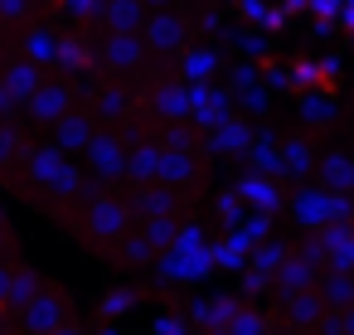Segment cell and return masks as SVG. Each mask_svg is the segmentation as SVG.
<instances>
[{
	"label": "cell",
	"instance_id": "cell-1",
	"mask_svg": "<svg viewBox=\"0 0 354 335\" xmlns=\"http://www.w3.org/2000/svg\"><path fill=\"white\" fill-rule=\"evenodd\" d=\"M228 117H238L228 88H218V83H189V122H194L199 132H214V127H223Z\"/></svg>",
	"mask_w": 354,
	"mask_h": 335
},
{
	"label": "cell",
	"instance_id": "cell-2",
	"mask_svg": "<svg viewBox=\"0 0 354 335\" xmlns=\"http://www.w3.org/2000/svg\"><path fill=\"white\" fill-rule=\"evenodd\" d=\"M141 44H146V49H160V54H180V49L189 44V30H185V20H180L175 10H156V15H146V25H141Z\"/></svg>",
	"mask_w": 354,
	"mask_h": 335
},
{
	"label": "cell",
	"instance_id": "cell-3",
	"mask_svg": "<svg viewBox=\"0 0 354 335\" xmlns=\"http://www.w3.org/2000/svg\"><path fill=\"white\" fill-rule=\"evenodd\" d=\"M83 151H88V161H93V170H97L102 180H117V175L127 170V141L112 136V132H93Z\"/></svg>",
	"mask_w": 354,
	"mask_h": 335
},
{
	"label": "cell",
	"instance_id": "cell-4",
	"mask_svg": "<svg viewBox=\"0 0 354 335\" xmlns=\"http://www.w3.org/2000/svg\"><path fill=\"white\" fill-rule=\"evenodd\" d=\"M25 112H30V122L54 127L59 117H68V112H73V88H68V83H44V88L25 102Z\"/></svg>",
	"mask_w": 354,
	"mask_h": 335
},
{
	"label": "cell",
	"instance_id": "cell-5",
	"mask_svg": "<svg viewBox=\"0 0 354 335\" xmlns=\"http://www.w3.org/2000/svg\"><path fill=\"white\" fill-rule=\"evenodd\" d=\"M175 59H180V83H209L223 69V54L214 44H185Z\"/></svg>",
	"mask_w": 354,
	"mask_h": 335
},
{
	"label": "cell",
	"instance_id": "cell-6",
	"mask_svg": "<svg viewBox=\"0 0 354 335\" xmlns=\"http://www.w3.org/2000/svg\"><path fill=\"white\" fill-rule=\"evenodd\" d=\"M248 146H252V122L248 117H228L223 127L204 132V151H214V156H243Z\"/></svg>",
	"mask_w": 354,
	"mask_h": 335
},
{
	"label": "cell",
	"instance_id": "cell-7",
	"mask_svg": "<svg viewBox=\"0 0 354 335\" xmlns=\"http://www.w3.org/2000/svg\"><path fill=\"white\" fill-rule=\"evenodd\" d=\"M0 88H6L15 102H30V98L44 88V69H35V64H25V59L15 54L6 69H0Z\"/></svg>",
	"mask_w": 354,
	"mask_h": 335
},
{
	"label": "cell",
	"instance_id": "cell-8",
	"mask_svg": "<svg viewBox=\"0 0 354 335\" xmlns=\"http://www.w3.org/2000/svg\"><path fill=\"white\" fill-rule=\"evenodd\" d=\"M54 54H59V35L49 25H30L20 35V59L35 64V69H54Z\"/></svg>",
	"mask_w": 354,
	"mask_h": 335
},
{
	"label": "cell",
	"instance_id": "cell-9",
	"mask_svg": "<svg viewBox=\"0 0 354 335\" xmlns=\"http://www.w3.org/2000/svg\"><path fill=\"white\" fill-rule=\"evenodd\" d=\"M97 20L107 25V35H141V25H146V6H141V0H107Z\"/></svg>",
	"mask_w": 354,
	"mask_h": 335
},
{
	"label": "cell",
	"instance_id": "cell-10",
	"mask_svg": "<svg viewBox=\"0 0 354 335\" xmlns=\"http://www.w3.org/2000/svg\"><path fill=\"white\" fill-rule=\"evenodd\" d=\"M141 59H146V44H141V35H107V44H102V64H107V69H117V73H131Z\"/></svg>",
	"mask_w": 354,
	"mask_h": 335
},
{
	"label": "cell",
	"instance_id": "cell-11",
	"mask_svg": "<svg viewBox=\"0 0 354 335\" xmlns=\"http://www.w3.org/2000/svg\"><path fill=\"white\" fill-rule=\"evenodd\" d=\"M151 107H156V117L160 122H189V83H160L156 88V98H151Z\"/></svg>",
	"mask_w": 354,
	"mask_h": 335
},
{
	"label": "cell",
	"instance_id": "cell-12",
	"mask_svg": "<svg viewBox=\"0 0 354 335\" xmlns=\"http://www.w3.org/2000/svg\"><path fill=\"white\" fill-rule=\"evenodd\" d=\"M88 136H93V117H88V112H68V117L54 122V141H49V146H59V151L68 156V151H83Z\"/></svg>",
	"mask_w": 354,
	"mask_h": 335
},
{
	"label": "cell",
	"instance_id": "cell-13",
	"mask_svg": "<svg viewBox=\"0 0 354 335\" xmlns=\"http://www.w3.org/2000/svg\"><path fill=\"white\" fill-rule=\"evenodd\" d=\"M64 165H68V156H64L59 146H35V151H25V170H30V180H35V185H44V190L59 180V170H64Z\"/></svg>",
	"mask_w": 354,
	"mask_h": 335
},
{
	"label": "cell",
	"instance_id": "cell-14",
	"mask_svg": "<svg viewBox=\"0 0 354 335\" xmlns=\"http://www.w3.org/2000/svg\"><path fill=\"white\" fill-rule=\"evenodd\" d=\"M93 64V44L78 39V35H59V54H54V69L59 73H83Z\"/></svg>",
	"mask_w": 354,
	"mask_h": 335
},
{
	"label": "cell",
	"instance_id": "cell-15",
	"mask_svg": "<svg viewBox=\"0 0 354 335\" xmlns=\"http://www.w3.org/2000/svg\"><path fill=\"white\" fill-rule=\"evenodd\" d=\"M320 180H325V190H330V194H344V190H354V161H349L344 151H330V156H320Z\"/></svg>",
	"mask_w": 354,
	"mask_h": 335
},
{
	"label": "cell",
	"instance_id": "cell-16",
	"mask_svg": "<svg viewBox=\"0 0 354 335\" xmlns=\"http://www.w3.org/2000/svg\"><path fill=\"white\" fill-rule=\"evenodd\" d=\"M189 175H194V156L189 151H160V161H156V180L160 185H180Z\"/></svg>",
	"mask_w": 354,
	"mask_h": 335
},
{
	"label": "cell",
	"instance_id": "cell-17",
	"mask_svg": "<svg viewBox=\"0 0 354 335\" xmlns=\"http://www.w3.org/2000/svg\"><path fill=\"white\" fill-rule=\"evenodd\" d=\"M228 44H233L248 64H262V59H267V49H272V39H267L262 30H248V25H238V30L228 35Z\"/></svg>",
	"mask_w": 354,
	"mask_h": 335
},
{
	"label": "cell",
	"instance_id": "cell-18",
	"mask_svg": "<svg viewBox=\"0 0 354 335\" xmlns=\"http://www.w3.org/2000/svg\"><path fill=\"white\" fill-rule=\"evenodd\" d=\"M296 117H301L306 127H325V122L335 117V98H330V93H301Z\"/></svg>",
	"mask_w": 354,
	"mask_h": 335
},
{
	"label": "cell",
	"instance_id": "cell-19",
	"mask_svg": "<svg viewBox=\"0 0 354 335\" xmlns=\"http://www.w3.org/2000/svg\"><path fill=\"white\" fill-rule=\"evenodd\" d=\"M156 161H160V146H131V151H127V170H122V175H131V180H141V185H151V180H156Z\"/></svg>",
	"mask_w": 354,
	"mask_h": 335
},
{
	"label": "cell",
	"instance_id": "cell-20",
	"mask_svg": "<svg viewBox=\"0 0 354 335\" xmlns=\"http://www.w3.org/2000/svg\"><path fill=\"white\" fill-rule=\"evenodd\" d=\"M238 190L248 194V204H257V209H277V185H272L267 175H252V170H243Z\"/></svg>",
	"mask_w": 354,
	"mask_h": 335
},
{
	"label": "cell",
	"instance_id": "cell-21",
	"mask_svg": "<svg viewBox=\"0 0 354 335\" xmlns=\"http://www.w3.org/2000/svg\"><path fill=\"white\" fill-rule=\"evenodd\" d=\"M233 10L243 15V25H248V30H262V35L281 25V20L272 15V0H238V6H233Z\"/></svg>",
	"mask_w": 354,
	"mask_h": 335
},
{
	"label": "cell",
	"instance_id": "cell-22",
	"mask_svg": "<svg viewBox=\"0 0 354 335\" xmlns=\"http://www.w3.org/2000/svg\"><path fill=\"white\" fill-rule=\"evenodd\" d=\"M277 161H281L286 175H306V170L315 165V156H310L306 141H286V146H277Z\"/></svg>",
	"mask_w": 354,
	"mask_h": 335
},
{
	"label": "cell",
	"instance_id": "cell-23",
	"mask_svg": "<svg viewBox=\"0 0 354 335\" xmlns=\"http://www.w3.org/2000/svg\"><path fill=\"white\" fill-rule=\"evenodd\" d=\"M127 107H131L127 88H102V93H97V122H122Z\"/></svg>",
	"mask_w": 354,
	"mask_h": 335
},
{
	"label": "cell",
	"instance_id": "cell-24",
	"mask_svg": "<svg viewBox=\"0 0 354 335\" xmlns=\"http://www.w3.org/2000/svg\"><path fill=\"white\" fill-rule=\"evenodd\" d=\"M122 224H127V209L117 199H93V228L97 233H117Z\"/></svg>",
	"mask_w": 354,
	"mask_h": 335
},
{
	"label": "cell",
	"instance_id": "cell-25",
	"mask_svg": "<svg viewBox=\"0 0 354 335\" xmlns=\"http://www.w3.org/2000/svg\"><path fill=\"white\" fill-rule=\"evenodd\" d=\"M59 316H64V306H59L54 296H35L25 320H30V330H54V325H59Z\"/></svg>",
	"mask_w": 354,
	"mask_h": 335
},
{
	"label": "cell",
	"instance_id": "cell-26",
	"mask_svg": "<svg viewBox=\"0 0 354 335\" xmlns=\"http://www.w3.org/2000/svg\"><path fill=\"white\" fill-rule=\"evenodd\" d=\"M15 161H25V136L10 122H0V165H15Z\"/></svg>",
	"mask_w": 354,
	"mask_h": 335
},
{
	"label": "cell",
	"instance_id": "cell-27",
	"mask_svg": "<svg viewBox=\"0 0 354 335\" xmlns=\"http://www.w3.org/2000/svg\"><path fill=\"white\" fill-rule=\"evenodd\" d=\"M136 204H141L146 214H156V219H170V204H175V194H170V190H160V185H146Z\"/></svg>",
	"mask_w": 354,
	"mask_h": 335
},
{
	"label": "cell",
	"instance_id": "cell-28",
	"mask_svg": "<svg viewBox=\"0 0 354 335\" xmlns=\"http://www.w3.org/2000/svg\"><path fill=\"white\" fill-rule=\"evenodd\" d=\"M228 78H233V88H228V93H248V88H257V83H262V64H248V59H243V64H233V69H228Z\"/></svg>",
	"mask_w": 354,
	"mask_h": 335
},
{
	"label": "cell",
	"instance_id": "cell-29",
	"mask_svg": "<svg viewBox=\"0 0 354 335\" xmlns=\"http://www.w3.org/2000/svg\"><path fill=\"white\" fill-rule=\"evenodd\" d=\"M267 102H272V93L257 83V88H248V93H233V107H243L248 117H262L267 112Z\"/></svg>",
	"mask_w": 354,
	"mask_h": 335
},
{
	"label": "cell",
	"instance_id": "cell-30",
	"mask_svg": "<svg viewBox=\"0 0 354 335\" xmlns=\"http://www.w3.org/2000/svg\"><path fill=\"white\" fill-rule=\"evenodd\" d=\"M59 6H64V15H68V20L88 25V20H97V15H102L107 0H59Z\"/></svg>",
	"mask_w": 354,
	"mask_h": 335
},
{
	"label": "cell",
	"instance_id": "cell-31",
	"mask_svg": "<svg viewBox=\"0 0 354 335\" xmlns=\"http://www.w3.org/2000/svg\"><path fill=\"white\" fill-rule=\"evenodd\" d=\"M78 185H83V180H78V165L68 161V165L59 170V180L49 185V194H54V199H68V194H78Z\"/></svg>",
	"mask_w": 354,
	"mask_h": 335
},
{
	"label": "cell",
	"instance_id": "cell-32",
	"mask_svg": "<svg viewBox=\"0 0 354 335\" xmlns=\"http://www.w3.org/2000/svg\"><path fill=\"white\" fill-rule=\"evenodd\" d=\"M262 88H267V93H296V88H291V73L277 69V64H262Z\"/></svg>",
	"mask_w": 354,
	"mask_h": 335
},
{
	"label": "cell",
	"instance_id": "cell-33",
	"mask_svg": "<svg viewBox=\"0 0 354 335\" xmlns=\"http://www.w3.org/2000/svg\"><path fill=\"white\" fill-rule=\"evenodd\" d=\"M30 10H35V0H0V20H6V25L30 20Z\"/></svg>",
	"mask_w": 354,
	"mask_h": 335
},
{
	"label": "cell",
	"instance_id": "cell-34",
	"mask_svg": "<svg viewBox=\"0 0 354 335\" xmlns=\"http://www.w3.org/2000/svg\"><path fill=\"white\" fill-rule=\"evenodd\" d=\"M315 69H320V93H330V88H335V78H339V54H325Z\"/></svg>",
	"mask_w": 354,
	"mask_h": 335
},
{
	"label": "cell",
	"instance_id": "cell-35",
	"mask_svg": "<svg viewBox=\"0 0 354 335\" xmlns=\"http://www.w3.org/2000/svg\"><path fill=\"white\" fill-rule=\"evenodd\" d=\"M339 6H344V0H306V10H310L315 20H335V15H339Z\"/></svg>",
	"mask_w": 354,
	"mask_h": 335
},
{
	"label": "cell",
	"instance_id": "cell-36",
	"mask_svg": "<svg viewBox=\"0 0 354 335\" xmlns=\"http://www.w3.org/2000/svg\"><path fill=\"white\" fill-rule=\"evenodd\" d=\"M189 122H180V127H170V136H165V151H189Z\"/></svg>",
	"mask_w": 354,
	"mask_h": 335
},
{
	"label": "cell",
	"instance_id": "cell-37",
	"mask_svg": "<svg viewBox=\"0 0 354 335\" xmlns=\"http://www.w3.org/2000/svg\"><path fill=\"white\" fill-rule=\"evenodd\" d=\"M146 238H151V243H170V238H175V224H170V219H156V224L146 228Z\"/></svg>",
	"mask_w": 354,
	"mask_h": 335
},
{
	"label": "cell",
	"instance_id": "cell-38",
	"mask_svg": "<svg viewBox=\"0 0 354 335\" xmlns=\"http://www.w3.org/2000/svg\"><path fill=\"white\" fill-rule=\"evenodd\" d=\"M301 10H306V0H277V6H272V15H277L281 25H286L291 15H301Z\"/></svg>",
	"mask_w": 354,
	"mask_h": 335
},
{
	"label": "cell",
	"instance_id": "cell-39",
	"mask_svg": "<svg viewBox=\"0 0 354 335\" xmlns=\"http://www.w3.org/2000/svg\"><path fill=\"white\" fill-rule=\"evenodd\" d=\"M306 282V262H291L286 272H281V287H301Z\"/></svg>",
	"mask_w": 354,
	"mask_h": 335
},
{
	"label": "cell",
	"instance_id": "cell-40",
	"mask_svg": "<svg viewBox=\"0 0 354 335\" xmlns=\"http://www.w3.org/2000/svg\"><path fill=\"white\" fill-rule=\"evenodd\" d=\"M199 30H204V35H223V15H218V10H209V15L199 20Z\"/></svg>",
	"mask_w": 354,
	"mask_h": 335
},
{
	"label": "cell",
	"instance_id": "cell-41",
	"mask_svg": "<svg viewBox=\"0 0 354 335\" xmlns=\"http://www.w3.org/2000/svg\"><path fill=\"white\" fill-rule=\"evenodd\" d=\"M15 107H20V102H15L6 88H0V122H10V117H15Z\"/></svg>",
	"mask_w": 354,
	"mask_h": 335
},
{
	"label": "cell",
	"instance_id": "cell-42",
	"mask_svg": "<svg viewBox=\"0 0 354 335\" xmlns=\"http://www.w3.org/2000/svg\"><path fill=\"white\" fill-rule=\"evenodd\" d=\"M335 20H339V25L354 35V6H339V15H335Z\"/></svg>",
	"mask_w": 354,
	"mask_h": 335
},
{
	"label": "cell",
	"instance_id": "cell-43",
	"mask_svg": "<svg viewBox=\"0 0 354 335\" xmlns=\"http://www.w3.org/2000/svg\"><path fill=\"white\" fill-rule=\"evenodd\" d=\"M146 6V15H156V10H170V0H141Z\"/></svg>",
	"mask_w": 354,
	"mask_h": 335
},
{
	"label": "cell",
	"instance_id": "cell-44",
	"mask_svg": "<svg viewBox=\"0 0 354 335\" xmlns=\"http://www.w3.org/2000/svg\"><path fill=\"white\" fill-rule=\"evenodd\" d=\"M344 6H354V0H344Z\"/></svg>",
	"mask_w": 354,
	"mask_h": 335
},
{
	"label": "cell",
	"instance_id": "cell-45",
	"mask_svg": "<svg viewBox=\"0 0 354 335\" xmlns=\"http://www.w3.org/2000/svg\"><path fill=\"white\" fill-rule=\"evenodd\" d=\"M228 6H238V0H228Z\"/></svg>",
	"mask_w": 354,
	"mask_h": 335
}]
</instances>
